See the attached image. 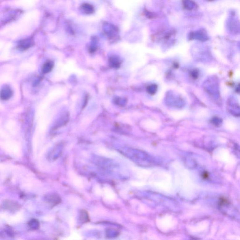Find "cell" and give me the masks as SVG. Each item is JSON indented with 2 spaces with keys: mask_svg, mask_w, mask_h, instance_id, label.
Here are the masks:
<instances>
[{
  "mask_svg": "<svg viewBox=\"0 0 240 240\" xmlns=\"http://www.w3.org/2000/svg\"><path fill=\"white\" fill-rule=\"evenodd\" d=\"M12 92L10 87L6 86L2 90L1 92V98L3 100H8L11 97Z\"/></svg>",
  "mask_w": 240,
  "mask_h": 240,
  "instance_id": "1",
  "label": "cell"
},
{
  "mask_svg": "<svg viewBox=\"0 0 240 240\" xmlns=\"http://www.w3.org/2000/svg\"><path fill=\"white\" fill-rule=\"evenodd\" d=\"M32 45H33V41L31 39H25L20 42L19 45V49L22 50H24L29 48Z\"/></svg>",
  "mask_w": 240,
  "mask_h": 240,
  "instance_id": "2",
  "label": "cell"
},
{
  "mask_svg": "<svg viewBox=\"0 0 240 240\" xmlns=\"http://www.w3.org/2000/svg\"><path fill=\"white\" fill-rule=\"evenodd\" d=\"M80 10L85 14H91L94 12V8L92 5L88 3H84L81 5Z\"/></svg>",
  "mask_w": 240,
  "mask_h": 240,
  "instance_id": "3",
  "label": "cell"
},
{
  "mask_svg": "<svg viewBox=\"0 0 240 240\" xmlns=\"http://www.w3.org/2000/svg\"><path fill=\"white\" fill-rule=\"evenodd\" d=\"M183 4L187 10H192L196 7V4L192 0H184Z\"/></svg>",
  "mask_w": 240,
  "mask_h": 240,
  "instance_id": "4",
  "label": "cell"
},
{
  "mask_svg": "<svg viewBox=\"0 0 240 240\" xmlns=\"http://www.w3.org/2000/svg\"><path fill=\"white\" fill-rule=\"evenodd\" d=\"M53 68V64L51 61H48L43 65L42 72L43 73H48L50 72Z\"/></svg>",
  "mask_w": 240,
  "mask_h": 240,
  "instance_id": "5",
  "label": "cell"
},
{
  "mask_svg": "<svg viewBox=\"0 0 240 240\" xmlns=\"http://www.w3.org/2000/svg\"><path fill=\"white\" fill-rule=\"evenodd\" d=\"M195 37L196 39H198L199 40H207V37L206 35L205 34L203 33V32H197V33H196L194 34Z\"/></svg>",
  "mask_w": 240,
  "mask_h": 240,
  "instance_id": "6",
  "label": "cell"
},
{
  "mask_svg": "<svg viewBox=\"0 0 240 240\" xmlns=\"http://www.w3.org/2000/svg\"><path fill=\"white\" fill-rule=\"evenodd\" d=\"M221 119H220V118L217 117L213 118V119L212 120V123L213 124L215 125L216 126L220 125L221 123Z\"/></svg>",
  "mask_w": 240,
  "mask_h": 240,
  "instance_id": "7",
  "label": "cell"
},
{
  "mask_svg": "<svg viewBox=\"0 0 240 240\" xmlns=\"http://www.w3.org/2000/svg\"><path fill=\"white\" fill-rule=\"evenodd\" d=\"M148 89L149 93L154 94V93H155L156 91L157 86L156 85H152L148 88Z\"/></svg>",
  "mask_w": 240,
  "mask_h": 240,
  "instance_id": "8",
  "label": "cell"
},
{
  "mask_svg": "<svg viewBox=\"0 0 240 240\" xmlns=\"http://www.w3.org/2000/svg\"><path fill=\"white\" fill-rule=\"evenodd\" d=\"M203 177L205 178H207L208 177V175L207 173H204V174L203 175Z\"/></svg>",
  "mask_w": 240,
  "mask_h": 240,
  "instance_id": "9",
  "label": "cell"
},
{
  "mask_svg": "<svg viewBox=\"0 0 240 240\" xmlns=\"http://www.w3.org/2000/svg\"><path fill=\"white\" fill-rule=\"evenodd\" d=\"M209 1H213V0H209Z\"/></svg>",
  "mask_w": 240,
  "mask_h": 240,
  "instance_id": "10",
  "label": "cell"
}]
</instances>
